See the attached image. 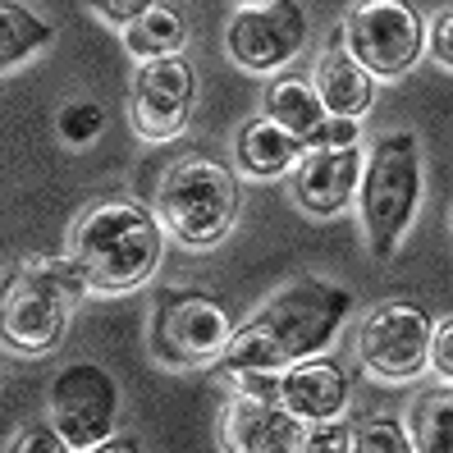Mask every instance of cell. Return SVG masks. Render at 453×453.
Returning <instances> with one entry per match:
<instances>
[{
    "mask_svg": "<svg viewBox=\"0 0 453 453\" xmlns=\"http://www.w3.org/2000/svg\"><path fill=\"white\" fill-rule=\"evenodd\" d=\"M353 311V293L343 284L330 280H298L280 288L275 298H265L261 311L248 326H238L225 357L211 366L216 380L243 376V371H265V376H280V371L321 357L339 326L349 321Z\"/></svg>",
    "mask_w": 453,
    "mask_h": 453,
    "instance_id": "6da1fadb",
    "label": "cell"
},
{
    "mask_svg": "<svg viewBox=\"0 0 453 453\" xmlns=\"http://www.w3.org/2000/svg\"><path fill=\"white\" fill-rule=\"evenodd\" d=\"M165 252V229L133 197L92 202L69 229V257L83 271L92 293H133L142 288Z\"/></svg>",
    "mask_w": 453,
    "mask_h": 453,
    "instance_id": "7a4b0ae2",
    "label": "cell"
},
{
    "mask_svg": "<svg viewBox=\"0 0 453 453\" xmlns=\"http://www.w3.org/2000/svg\"><path fill=\"white\" fill-rule=\"evenodd\" d=\"M243 188L238 174L206 156H179L156 183V220L183 248H216L234 234Z\"/></svg>",
    "mask_w": 453,
    "mask_h": 453,
    "instance_id": "3957f363",
    "label": "cell"
},
{
    "mask_svg": "<svg viewBox=\"0 0 453 453\" xmlns=\"http://www.w3.org/2000/svg\"><path fill=\"white\" fill-rule=\"evenodd\" d=\"M421 211V147L417 133L398 128L371 147L362 188H357V216L366 234V252L376 261H389L398 243L408 238Z\"/></svg>",
    "mask_w": 453,
    "mask_h": 453,
    "instance_id": "277c9868",
    "label": "cell"
},
{
    "mask_svg": "<svg viewBox=\"0 0 453 453\" xmlns=\"http://www.w3.org/2000/svg\"><path fill=\"white\" fill-rule=\"evenodd\" d=\"M234 339L229 307L202 288H161L151 307V357L170 371L216 366Z\"/></svg>",
    "mask_w": 453,
    "mask_h": 453,
    "instance_id": "5b68a950",
    "label": "cell"
},
{
    "mask_svg": "<svg viewBox=\"0 0 453 453\" xmlns=\"http://www.w3.org/2000/svg\"><path fill=\"white\" fill-rule=\"evenodd\" d=\"M431 334H435V321L426 307L408 298L380 303L357 326V362L385 385L417 380L431 366Z\"/></svg>",
    "mask_w": 453,
    "mask_h": 453,
    "instance_id": "8992f818",
    "label": "cell"
},
{
    "mask_svg": "<svg viewBox=\"0 0 453 453\" xmlns=\"http://www.w3.org/2000/svg\"><path fill=\"white\" fill-rule=\"evenodd\" d=\"M339 33L371 78H403L426 56V23L398 0H362L343 14Z\"/></svg>",
    "mask_w": 453,
    "mask_h": 453,
    "instance_id": "52a82bcc",
    "label": "cell"
},
{
    "mask_svg": "<svg viewBox=\"0 0 453 453\" xmlns=\"http://www.w3.org/2000/svg\"><path fill=\"white\" fill-rule=\"evenodd\" d=\"M50 426L69 440L73 453H88L115 435L119 421V385L101 362H69L50 380L46 394Z\"/></svg>",
    "mask_w": 453,
    "mask_h": 453,
    "instance_id": "ba28073f",
    "label": "cell"
},
{
    "mask_svg": "<svg viewBox=\"0 0 453 453\" xmlns=\"http://www.w3.org/2000/svg\"><path fill=\"white\" fill-rule=\"evenodd\" d=\"M311 19L298 0H248L229 14L225 50L238 69L248 73H275L307 46Z\"/></svg>",
    "mask_w": 453,
    "mask_h": 453,
    "instance_id": "9c48e42d",
    "label": "cell"
},
{
    "mask_svg": "<svg viewBox=\"0 0 453 453\" xmlns=\"http://www.w3.org/2000/svg\"><path fill=\"white\" fill-rule=\"evenodd\" d=\"M193 101H197V73L183 56L138 65L128 88V124L147 142H170L188 128Z\"/></svg>",
    "mask_w": 453,
    "mask_h": 453,
    "instance_id": "30bf717a",
    "label": "cell"
},
{
    "mask_svg": "<svg viewBox=\"0 0 453 453\" xmlns=\"http://www.w3.org/2000/svg\"><path fill=\"white\" fill-rule=\"evenodd\" d=\"M69 311L73 307L60 298V293H50L46 284L10 271L5 303H0V334H5V349L19 353V357L56 353L65 330H69Z\"/></svg>",
    "mask_w": 453,
    "mask_h": 453,
    "instance_id": "8fae6325",
    "label": "cell"
},
{
    "mask_svg": "<svg viewBox=\"0 0 453 453\" xmlns=\"http://www.w3.org/2000/svg\"><path fill=\"white\" fill-rule=\"evenodd\" d=\"M362 170H366V151L362 147H307L303 161L293 165V202L307 216H339L357 202L362 188Z\"/></svg>",
    "mask_w": 453,
    "mask_h": 453,
    "instance_id": "7c38bea8",
    "label": "cell"
},
{
    "mask_svg": "<svg viewBox=\"0 0 453 453\" xmlns=\"http://www.w3.org/2000/svg\"><path fill=\"white\" fill-rule=\"evenodd\" d=\"M307 426L275 398H229L220 412L225 453H303Z\"/></svg>",
    "mask_w": 453,
    "mask_h": 453,
    "instance_id": "4fadbf2b",
    "label": "cell"
},
{
    "mask_svg": "<svg viewBox=\"0 0 453 453\" xmlns=\"http://www.w3.org/2000/svg\"><path fill=\"white\" fill-rule=\"evenodd\" d=\"M349 398H353V385H349V376H343V366H334L330 357H311V362H298V366L280 371L275 403L288 408L303 426L343 417Z\"/></svg>",
    "mask_w": 453,
    "mask_h": 453,
    "instance_id": "5bb4252c",
    "label": "cell"
},
{
    "mask_svg": "<svg viewBox=\"0 0 453 453\" xmlns=\"http://www.w3.org/2000/svg\"><path fill=\"white\" fill-rule=\"evenodd\" d=\"M311 88L321 96V105L330 111V119H362L371 105H376V78H371L357 56L349 50L343 33L334 28L330 46L321 50V60H316V73H311Z\"/></svg>",
    "mask_w": 453,
    "mask_h": 453,
    "instance_id": "9a60e30c",
    "label": "cell"
},
{
    "mask_svg": "<svg viewBox=\"0 0 453 453\" xmlns=\"http://www.w3.org/2000/svg\"><path fill=\"white\" fill-rule=\"evenodd\" d=\"M265 119L275 128H284L298 147H321L326 128H330V111L321 105L316 88L298 73H280L271 78V88H265Z\"/></svg>",
    "mask_w": 453,
    "mask_h": 453,
    "instance_id": "2e32d148",
    "label": "cell"
},
{
    "mask_svg": "<svg viewBox=\"0 0 453 453\" xmlns=\"http://www.w3.org/2000/svg\"><path fill=\"white\" fill-rule=\"evenodd\" d=\"M303 151L288 138L284 128H275L265 115H252L238 124L234 133V161L238 170H243L248 179H280V174H293V165L303 161Z\"/></svg>",
    "mask_w": 453,
    "mask_h": 453,
    "instance_id": "e0dca14e",
    "label": "cell"
},
{
    "mask_svg": "<svg viewBox=\"0 0 453 453\" xmlns=\"http://www.w3.org/2000/svg\"><path fill=\"white\" fill-rule=\"evenodd\" d=\"M183 42H188V23H183V14H179L174 5H151V10L124 33V46H128V56L138 60V65L179 56Z\"/></svg>",
    "mask_w": 453,
    "mask_h": 453,
    "instance_id": "ac0fdd59",
    "label": "cell"
},
{
    "mask_svg": "<svg viewBox=\"0 0 453 453\" xmlns=\"http://www.w3.org/2000/svg\"><path fill=\"white\" fill-rule=\"evenodd\" d=\"M50 37H56V28H50L46 19H37L28 5H14V0L0 5V69L5 73L28 65Z\"/></svg>",
    "mask_w": 453,
    "mask_h": 453,
    "instance_id": "d6986e66",
    "label": "cell"
},
{
    "mask_svg": "<svg viewBox=\"0 0 453 453\" xmlns=\"http://www.w3.org/2000/svg\"><path fill=\"white\" fill-rule=\"evenodd\" d=\"M408 431L417 453H453V385L417 394L408 408Z\"/></svg>",
    "mask_w": 453,
    "mask_h": 453,
    "instance_id": "ffe728a7",
    "label": "cell"
},
{
    "mask_svg": "<svg viewBox=\"0 0 453 453\" xmlns=\"http://www.w3.org/2000/svg\"><path fill=\"white\" fill-rule=\"evenodd\" d=\"M14 271L37 280V284H46L50 293H60L69 307H78V303H83V293H92L88 280H83V271L73 265V257H23Z\"/></svg>",
    "mask_w": 453,
    "mask_h": 453,
    "instance_id": "44dd1931",
    "label": "cell"
},
{
    "mask_svg": "<svg viewBox=\"0 0 453 453\" xmlns=\"http://www.w3.org/2000/svg\"><path fill=\"white\" fill-rule=\"evenodd\" d=\"M353 453H417L408 421L389 412H366L353 421Z\"/></svg>",
    "mask_w": 453,
    "mask_h": 453,
    "instance_id": "7402d4cb",
    "label": "cell"
},
{
    "mask_svg": "<svg viewBox=\"0 0 453 453\" xmlns=\"http://www.w3.org/2000/svg\"><path fill=\"white\" fill-rule=\"evenodd\" d=\"M56 128H60V138L69 147H88L101 138V128H105V111L96 101H65L60 105V115H56Z\"/></svg>",
    "mask_w": 453,
    "mask_h": 453,
    "instance_id": "603a6c76",
    "label": "cell"
},
{
    "mask_svg": "<svg viewBox=\"0 0 453 453\" xmlns=\"http://www.w3.org/2000/svg\"><path fill=\"white\" fill-rule=\"evenodd\" d=\"M303 453H353V421L349 417L311 421L303 435Z\"/></svg>",
    "mask_w": 453,
    "mask_h": 453,
    "instance_id": "cb8c5ba5",
    "label": "cell"
},
{
    "mask_svg": "<svg viewBox=\"0 0 453 453\" xmlns=\"http://www.w3.org/2000/svg\"><path fill=\"white\" fill-rule=\"evenodd\" d=\"M5 453H73V449L56 426H23L19 435H10Z\"/></svg>",
    "mask_w": 453,
    "mask_h": 453,
    "instance_id": "d4e9b609",
    "label": "cell"
},
{
    "mask_svg": "<svg viewBox=\"0 0 453 453\" xmlns=\"http://www.w3.org/2000/svg\"><path fill=\"white\" fill-rule=\"evenodd\" d=\"M431 371L453 385V316H444L431 334Z\"/></svg>",
    "mask_w": 453,
    "mask_h": 453,
    "instance_id": "484cf974",
    "label": "cell"
},
{
    "mask_svg": "<svg viewBox=\"0 0 453 453\" xmlns=\"http://www.w3.org/2000/svg\"><path fill=\"white\" fill-rule=\"evenodd\" d=\"M426 50H431L444 69H453V5L435 14L431 33H426Z\"/></svg>",
    "mask_w": 453,
    "mask_h": 453,
    "instance_id": "4316f807",
    "label": "cell"
},
{
    "mask_svg": "<svg viewBox=\"0 0 453 453\" xmlns=\"http://www.w3.org/2000/svg\"><path fill=\"white\" fill-rule=\"evenodd\" d=\"M147 10H151V0H128V5H119V0H101V5H96V14L111 23V28H119V33H128Z\"/></svg>",
    "mask_w": 453,
    "mask_h": 453,
    "instance_id": "83f0119b",
    "label": "cell"
},
{
    "mask_svg": "<svg viewBox=\"0 0 453 453\" xmlns=\"http://www.w3.org/2000/svg\"><path fill=\"white\" fill-rule=\"evenodd\" d=\"M88 453H142V440H138V435H111L105 444H96V449H88Z\"/></svg>",
    "mask_w": 453,
    "mask_h": 453,
    "instance_id": "f1b7e54d",
    "label": "cell"
}]
</instances>
